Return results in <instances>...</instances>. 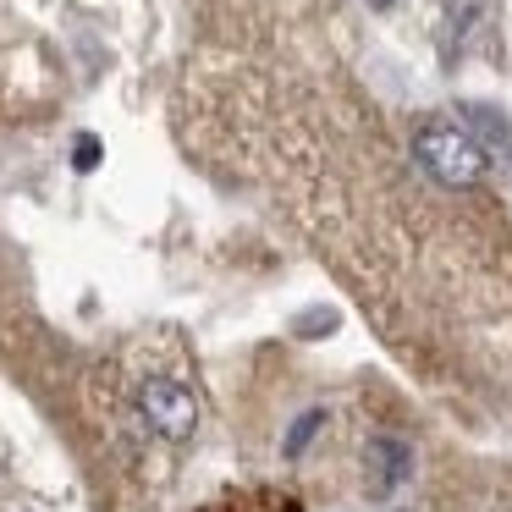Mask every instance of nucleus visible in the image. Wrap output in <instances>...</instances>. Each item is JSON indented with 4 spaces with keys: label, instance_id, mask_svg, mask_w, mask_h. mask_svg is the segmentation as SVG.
<instances>
[{
    "label": "nucleus",
    "instance_id": "1",
    "mask_svg": "<svg viewBox=\"0 0 512 512\" xmlns=\"http://www.w3.org/2000/svg\"><path fill=\"white\" fill-rule=\"evenodd\" d=\"M413 155L419 166L430 171L441 188H474L485 177V149L468 127H452V122H430L419 138H413Z\"/></svg>",
    "mask_w": 512,
    "mask_h": 512
},
{
    "label": "nucleus",
    "instance_id": "2",
    "mask_svg": "<svg viewBox=\"0 0 512 512\" xmlns=\"http://www.w3.org/2000/svg\"><path fill=\"white\" fill-rule=\"evenodd\" d=\"M138 413H144V424L155 435H166V441H188L193 430H199V402H193V391L182 386V380H144L138 386Z\"/></svg>",
    "mask_w": 512,
    "mask_h": 512
},
{
    "label": "nucleus",
    "instance_id": "3",
    "mask_svg": "<svg viewBox=\"0 0 512 512\" xmlns=\"http://www.w3.org/2000/svg\"><path fill=\"white\" fill-rule=\"evenodd\" d=\"M199 512H303V501L287 496V490H237V496L199 507Z\"/></svg>",
    "mask_w": 512,
    "mask_h": 512
},
{
    "label": "nucleus",
    "instance_id": "4",
    "mask_svg": "<svg viewBox=\"0 0 512 512\" xmlns=\"http://www.w3.org/2000/svg\"><path fill=\"white\" fill-rule=\"evenodd\" d=\"M94 155H100V149H94V138H83V144H78V166L89 171V166H94Z\"/></svg>",
    "mask_w": 512,
    "mask_h": 512
}]
</instances>
